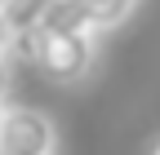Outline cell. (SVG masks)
<instances>
[{
	"mask_svg": "<svg viewBox=\"0 0 160 155\" xmlns=\"http://www.w3.org/2000/svg\"><path fill=\"white\" fill-rule=\"evenodd\" d=\"M36 62V71L53 84H76L93 71V31H36L18 40Z\"/></svg>",
	"mask_w": 160,
	"mask_h": 155,
	"instance_id": "1",
	"label": "cell"
},
{
	"mask_svg": "<svg viewBox=\"0 0 160 155\" xmlns=\"http://www.w3.org/2000/svg\"><path fill=\"white\" fill-rule=\"evenodd\" d=\"M58 129L36 106H5L0 120V155H53Z\"/></svg>",
	"mask_w": 160,
	"mask_h": 155,
	"instance_id": "2",
	"label": "cell"
},
{
	"mask_svg": "<svg viewBox=\"0 0 160 155\" xmlns=\"http://www.w3.org/2000/svg\"><path fill=\"white\" fill-rule=\"evenodd\" d=\"M58 5H62V0H0V13H5V22L13 27L18 40H27V35H36L49 22V13Z\"/></svg>",
	"mask_w": 160,
	"mask_h": 155,
	"instance_id": "3",
	"label": "cell"
},
{
	"mask_svg": "<svg viewBox=\"0 0 160 155\" xmlns=\"http://www.w3.org/2000/svg\"><path fill=\"white\" fill-rule=\"evenodd\" d=\"M80 5H85L93 31H107V27H120V22H125V18L138 9V0H80Z\"/></svg>",
	"mask_w": 160,
	"mask_h": 155,
	"instance_id": "4",
	"label": "cell"
},
{
	"mask_svg": "<svg viewBox=\"0 0 160 155\" xmlns=\"http://www.w3.org/2000/svg\"><path fill=\"white\" fill-rule=\"evenodd\" d=\"M40 31H93V22H89V13H85L80 0H62V5L49 13V22L40 27Z\"/></svg>",
	"mask_w": 160,
	"mask_h": 155,
	"instance_id": "5",
	"label": "cell"
},
{
	"mask_svg": "<svg viewBox=\"0 0 160 155\" xmlns=\"http://www.w3.org/2000/svg\"><path fill=\"white\" fill-rule=\"evenodd\" d=\"M13 45H18V35H13V27L5 22V13H0V58H9Z\"/></svg>",
	"mask_w": 160,
	"mask_h": 155,
	"instance_id": "6",
	"label": "cell"
},
{
	"mask_svg": "<svg viewBox=\"0 0 160 155\" xmlns=\"http://www.w3.org/2000/svg\"><path fill=\"white\" fill-rule=\"evenodd\" d=\"M9 84H13V71H9V58H0V106L9 98Z\"/></svg>",
	"mask_w": 160,
	"mask_h": 155,
	"instance_id": "7",
	"label": "cell"
},
{
	"mask_svg": "<svg viewBox=\"0 0 160 155\" xmlns=\"http://www.w3.org/2000/svg\"><path fill=\"white\" fill-rule=\"evenodd\" d=\"M151 155H160V142H156V146H151Z\"/></svg>",
	"mask_w": 160,
	"mask_h": 155,
	"instance_id": "8",
	"label": "cell"
},
{
	"mask_svg": "<svg viewBox=\"0 0 160 155\" xmlns=\"http://www.w3.org/2000/svg\"><path fill=\"white\" fill-rule=\"evenodd\" d=\"M0 120H5V106H0Z\"/></svg>",
	"mask_w": 160,
	"mask_h": 155,
	"instance_id": "9",
	"label": "cell"
}]
</instances>
